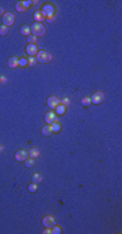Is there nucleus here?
<instances>
[{
	"instance_id": "obj_1",
	"label": "nucleus",
	"mask_w": 122,
	"mask_h": 234,
	"mask_svg": "<svg viewBox=\"0 0 122 234\" xmlns=\"http://www.w3.org/2000/svg\"><path fill=\"white\" fill-rule=\"evenodd\" d=\"M31 27V34L33 36H35V37H43L45 34H46V29H45V26L43 23H33Z\"/></svg>"
},
{
	"instance_id": "obj_2",
	"label": "nucleus",
	"mask_w": 122,
	"mask_h": 234,
	"mask_svg": "<svg viewBox=\"0 0 122 234\" xmlns=\"http://www.w3.org/2000/svg\"><path fill=\"white\" fill-rule=\"evenodd\" d=\"M37 63H42V64H46V63H50L52 60V55L49 53L48 50H38V53L35 55Z\"/></svg>"
},
{
	"instance_id": "obj_3",
	"label": "nucleus",
	"mask_w": 122,
	"mask_h": 234,
	"mask_svg": "<svg viewBox=\"0 0 122 234\" xmlns=\"http://www.w3.org/2000/svg\"><path fill=\"white\" fill-rule=\"evenodd\" d=\"M1 18H3V25L7 26V27H11L15 23V17H14L12 13H4V15Z\"/></svg>"
},
{
	"instance_id": "obj_4",
	"label": "nucleus",
	"mask_w": 122,
	"mask_h": 234,
	"mask_svg": "<svg viewBox=\"0 0 122 234\" xmlns=\"http://www.w3.org/2000/svg\"><path fill=\"white\" fill-rule=\"evenodd\" d=\"M41 13L43 14L45 18H50V17H54V7L52 4H45L41 10Z\"/></svg>"
},
{
	"instance_id": "obj_5",
	"label": "nucleus",
	"mask_w": 122,
	"mask_h": 234,
	"mask_svg": "<svg viewBox=\"0 0 122 234\" xmlns=\"http://www.w3.org/2000/svg\"><path fill=\"white\" fill-rule=\"evenodd\" d=\"M90 98H91V104H95V105L102 104L104 101V94L102 91H96V93H94Z\"/></svg>"
},
{
	"instance_id": "obj_6",
	"label": "nucleus",
	"mask_w": 122,
	"mask_h": 234,
	"mask_svg": "<svg viewBox=\"0 0 122 234\" xmlns=\"http://www.w3.org/2000/svg\"><path fill=\"white\" fill-rule=\"evenodd\" d=\"M57 120H58V117H57V114L54 113V110H50L45 114V121H46L48 125H52V124L56 123Z\"/></svg>"
},
{
	"instance_id": "obj_7",
	"label": "nucleus",
	"mask_w": 122,
	"mask_h": 234,
	"mask_svg": "<svg viewBox=\"0 0 122 234\" xmlns=\"http://www.w3.org/2000/svg\"><path fill=\"white\" fill-rule=\"evenodd\" d=\"M27 158H29V151H26V150H18L15 154V161H18V162H24Z\"/></svg>"
},
{
	"instance_id": "obj_8",
	"label": "nucleus",
	"mask_w": 122,
	"mask_h": 234,
	"mask_svg": "<svg viewBox=\"0 0 122 234\" xmlns=\"http://www.w3.org/2000/svg\"><path fill=\"white\" fill-rule=\"evenodd\" d=\"M42 225H43V227L52 229V227H53V226L56 225V219L53 218V216L46 215V216H45V218L42 219Z\"/></svg>"
},
{
	"instance_id": "obj_9",
	"label": "nucleus",
	"mask_w": 122,
	"mask_h": 234,
	"mask_svg": "<svg viewBox=\"0 0 122 234\" xmlns=\"http://www.w3.org/2000/svg\"><path fill=\"white\" fill-rule=\"evenodd\" d=\"M26 52H27V55L30 56V57H35V55L38 53V46H37L35 44H27Z\"/></svg>"
},
{
	"instance_id": "obj_10",
	"label": "nucleus",
	"mask_w": 122,
	"mask_h": 234,
	"mask_svg": "<svg viewBox=\"0 0 122 234\" xmlns=\"http://www.w3.org/2000/svg\"><path fill=\"white\" fill-rule=\"evenodd\" d=\"M58 104H61V101L57 97H54V95H52V97H49L48 98V106L52 109V110H54L56 109V106Z\"/></svg>"
},
{
	"instance_id": "obj_11",
	"label": "nucleus",
	"mask_w": 122,
	"mask_h": 234,
	"mask_svg": "<svg viewBox=\"0 0 122 234\" xmlns=\"http://www.w3.org/2000/svg\"><path fill=\"white\" fill-rule=\"evenodd\" d=\"M8 67L10 68H15V67H18L19 65V59L18 57H15V56H12V57H10L8 59Z\"/></svg>"
},
{
	"instance_id": "obj_12",
	"label": "nucleus",
	"mask_w": 122,
	"mask_h": 234,
	"mask_svg": "<svg viewBox=\"0 0 122 234\" xmlns=\"http://www.w3.org/2000/svg\"><path fill=\"white\" fill-rule=\"evenodd\" d=\"M20 34L22 36H26V37H29L31 34V27L29 25H23L20 27Z\"/></svg>"
},
{
	"instance_id": "obj_13",
	"label": "nucleus",
	"mask_w": 122,
	"mask_h": 234,
	"mask_svg": "<svg viewBox=\"0 0 122 234\" xmlns=\"http://www.w3.org/2000/svg\"><path fill=\"white\" fill-rule=\"evenodd\" d=\"M65 109H67V108H65L62 104H58L57 106H56L54 113L57 114V116H61V114H64V113H65Z\"/></svg>"
},
{
	"instance_id": "obj_14",
	"label": "nucleus",
	"mask_w": 122,
	"mask_h": 234,
	"mask_svg": "<svg viewBox=\"0 0 122 234\" xmlns=\"http://www.w3.org/2000/svg\"><path fill=\"white\" fill-rule=\"evenodd\" d=\"M34 19L37 20V23H42L43 20H45V17H43V14L41 13V11H37L35 14H34Z\"/></svg>"
},
{
	"instance_id": "obj_15",
	"label": "nucleus",
	"mask_w": 122,
	"mask_h": 234,
	"mask_svg": "<svg viewBox=\"0 0 122 234\" xmlns=\"http://www.w3.org/2000/svg\"><path fill=\"white\" fill-rule=\"evenodd\" d=\"M41 132H42V135L43 136H50L53 132H52V128H50V125H43L42 127V130H41Z\"/></svg>"
},
{
	"instance_id": "obj_16",
	"label": "nucleus",
	"mask_w": 122,
	"mask_h": 234,
	"mask_svg": "<svg viewBox=\"0 0 122 234\" xmlns=\"http://www.w3.org/2000/svg\"><path fill=\"white\" fill-rule=\"evenodd\" d=\"M50 128H52V132H54V134H58L61 131V124L58 123V121H56V123H53L52 125H50Z\"/></svg>"
},
{
	"instance_id": "obj_17",
	"label": "nucleus",
	"mask_w": 122,
	"mask_h": 234,
	"mask_svg": "<svg viewBox=\"0 0 122 234\" xmlns=\"http://www.w3.org/2000/svg\"><path fill=\"white\" fill-rule=\"evenodd\" d=\"M31 182H34V184L42 182V176H41L39 173H35V174H33V177H31Z\"/></svg>"
},
{
	"instance_id": "obj_18",
	"label": "nucleus",
	"mask_w": 122,
	"mask_h": 234,
	"mask_svg": "<svg viewBox=\"0 0 122 234\" xmlns=\"http://www.w3.org/2000/svg\"><path fill=\"white\" fill-rule=\"evenodd\" d=\"M29 157L33 158V159H34V158H38V157H39V150H38V148H31L30 151H29Z\"/></svg>"
},
{
	"instance_id": "obj_19",
	"label": "nucleus",
	"mask_w": 122,
	"mask_h": 234,
	"mask_svg": "<svg viewBox=\"0 0 122 234\" xmlns=\"http://www.w3.org/2000/svg\"><path fill=\"white\" fill-rule=\"evenodd\" d=\"M15 8H16V11H19V13H24V11H27V10L23 7V3H22V1H18V3L15 4Z\"/></svg>"
},
{
	"instance_id": "obj_20",
	"label": "nucleus",
	"mask_w": 122,
	"mask_h": 234,
	"mask_svg": "<svg viewBox=\"0 0 122 234\" xmlns=\"http://www.w3.org/2000/svg\"><path fill=\"white\" fill-rule=\"evenodd\" d=\"M81 105L85 106V108L90 106V105H91V98H90V97H84V98L81 99Z\"/></svg>"
},
{
	"instance_id": "obj_21",
	"label": "nucleus",
	"mask_w": 122,
	"mask_h": 234,
	"mask_svg": "<svg viewBox=\"0 0 122 234\" xmlns=\"http://www.w3.org/2000/svg\"><path fill=\"white\" fill-rule=\"evenodd\" d=\"M34 163H35V162H34V159H33V158H27V159L24 161V165H26L27 167H33V166H34Z\"/></svg>"
},
{
	"instance_id": "obj_22",
	"label": "nucleus",
	"mask_w": 122,
	"mask_h": 234,
	"mask_svg": "<svg viewBox=\"0 0 122 234\" xmlns=\"http://www.w3.org/2000/svg\"><path fill=\"white\" fill-rule=\"evenodd\" d=\"M8 34V27L7 26H0V36H7Z\"/></svg>"
},
{
	"instance_id": "obj_23",
	"label": "nucleus",
	"mask_w": 122,
	"mask_h": 234,
	"mask_svg": "<svg viewBox=\"0 0 122 234\" xmlns=\"http://www.w3.org/2000/svg\"><path fill=\"white\" fill-rule=\"evenodd\" d=\"M19 65H20V67H26V65H29V63H27V59H24V57H20V59H19Z\"/></svg>"
},
{
	"instance_id": "obj_24",
	"label": "nucleus",
	"mask_w": 122,
	"mask_h": 234,
	"mask_svg": "<svg viewBox=\"0 0 122 234\" xmlns=\"http://www.w3.org/2000/svg\"><path fill=\"white\" fill-rule=\"evenodd\" d=\"M27 42L29 44H35L37 42V37L35 36H33V34H30V36L27 37Z\"/></svg>"
},
{
	"instance_id": "obj_25",
	"label": "nucleus",
	"mask_w": 122,
	"mask_h": 234,
	"mask_svg": "<svg viewBox=\"0 0 122 234\" xmlns=\"http://www.w3.org/2000/svg\"><path fill=\"white\" fill-rule=\"evenodd\" d=\"M23 3V7L26 8V10H29L31 6H33V1H30V0H24V1H22Z\"/></svg>"
},
{
	"instance_id": "obj_26",
	"label": "nucleus",
	"mask_w": 122,
	"mask_h": 234,
	"mask_svg": "<svg viewBox=\"0 0 122 234\" xmlns=\"http://www.w3.org/2000/svg\"><path fill=\"white\" fill-rule=\"evenodd\" d=\"M27 63H29L30 67H33V65H35L37 64V59L35 57H30V59H27Z\"/></svg>"
},
{
	"instance_id": "obj_27",
	"label": "nucleus",
	"mask_w": 122,
	"mask_h": 234,
	"mask_svg": "<svg viewBox=\"0 0 122 234\" xmlns=\"http://www.w3.org/2000/svg\"><path fill=\"white\" fill-rule=\"evenodd\" d=\"M60 233H61V229L54 225V226L52 227V234H60Z\"/></svg>"
},
{
	"instance_id": "obj_28",
	"label": "nucleus",
	"mask_w": 122,
	"mask_h": 234,
	"mask_svg": "<svg viewBox=\"0 0 122 234\" xmlns=\"http://www.w3.org/2000/svg\"><path fill=\"white\" fill-rule=\"evenodd\" d=\"M29 191H30V192H35L37 191V184L31 182V184L29 185Z\"/></svg>"
},
{
	"instance_id": "obj_29",
	"label": "nucleus",
	"mask_w": 122,
	"mask_h": 234,
	"mask_svg": "<svg viewBox=\"0 0 122 234\" xmlns=\"http://www.w3.org/2000/svg\"><path fill=\"white\" fill-rule=\"evenodd\" d=\"M61 104L67 108V106H69V105H71V101H69V98H64L62 101H61Z\"/></svg>"
},
{
	"instance_id": "obj_30",
	"label": "nucleus",
	"mask_w": 122,
	"mask_h": 234,
	"mask_svg": "<svg viewBox=\"0 0 122 234\" xmlns=\"http://www.w3.org/2000/svg\"><path fill=\"white\" fill-rule=\"evenodd\" d=\"M6 82H7V79L4 78V76H1V78H0V83H1V85H4Z\"/></svg>"
},
{
	"instance_id": "obj_31",
	"label": "nucleus",
	"mask_w": 122,
	"mask_h": 234,
	"mask_svg": "<svg viewBox=\"0 0 122 234\" xmlns=\"http://www.w3.org/2000/svg\"><path fill=\"white\" fill-rule=\"evenodd\" d=\"M4 13H6V11H4V8L0 6V17H3V15H4Z\"/></svg>"
},
{
	"instance_id": "obj_32",
	"label": "nucleus",
	"mask_w": 122,
	"mask_h": 234,
	"mask_svg": "<svg viewBox=\"0 0 122 234\" xmlns=\"http://www.w3.org/2000/svg\"><path fill=\"white\" fill-rule=\"evenodd\" d=\"M46 19H48V22H50V23L54 22V17H50V18H46Z\"/></svg>"
},
{
	"instance_id": "obj_33",
	"label": "nucleus",
	"mask_w": 122,
	"mask_h": 234,
	"mask_svg": "<svg viewBox=\"0 0 122 234\" xmlns=\"http://www.w3.org/2000/svg\"><path fill=\"white\" fill-rule=\"evenodd\" d=\"M3 151H4V147H3V146H0V154H1Z\"/></svg>"
}]
</instances>
